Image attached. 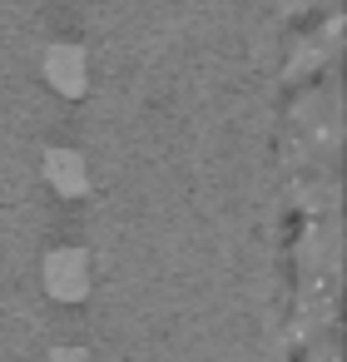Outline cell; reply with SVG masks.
I'll return each instance as SVG.
<instances>
[{"instance_id":"cell-1","label":"cell","mask_w":347,"mask_h":362,"mask_svg":"<svg viewBox=\"0 0 347 362\" xmlns=\"http://www.w3.org/2000/svg\"><path fill=\"white\" fill-rule=\"evenodd\" d=\"M45 288L60 303H80L90 293V258L80 248H55L45 258Z\"/></svg>"},{"instance_id":"cell-2","label":"cell","mask_w":347,"mask_h":362,"mask_svg":"<svg viewBox=\"0 0 347 362\" xmlns=\"http://www.w3.org/2000/svg\"><path fill=\"white\" fill-rule=\"evenodd\" d=\"M45 80L60 90V95H85V80H90V65H85V50L80 45H50L45 50Z\"/></svg>"},{"instance_id":"cell-3","label":"cell","mask_w":347,"mask_h":362,"mask_svg":"<svg viewBox=\"0 0 347 362\" xmlns=\"http://www.w3.org/2000/svg\"><path fill=\"white\" fill-rule=\"evenodd\" d=\"M45 179H50V189L65 194V199H75V194L90 189V169H85V159H80L75 149H50V154H45Z\"/></svg>"},{"instance_id":"cell-4","label":"cell","mask_w":347,"mask_h":362,"mask_svg":"<svg viewBox=\"0 0 347 362\" xmlns=\"http://www.w3.org/2000/svg\"><path fill=\"white\" fill-rule=\"evenodd\" d=\"M50 362H90V357H85L80 347H55V352H50Z\"/></svg>"}]
</instances>
